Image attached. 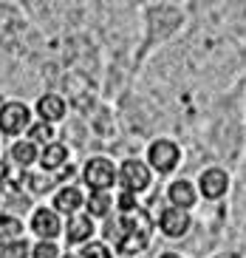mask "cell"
<instances>
[{
  "mask_svg": "<svg viewBox=\"0 0 246 258\" xmlns=\"http://www.w3.org/2000/svg\"><path fill=\"white\" fill-rule=\"evenodd\" d=\"M150 230H153V221L144 210H125V216H119V221L108 224L105 233L116 238V250L125 252V255H133V252H142L150 244Z\"/></svg>",
  "mask_w": 246,
  "mask_h": 258,
  "instance_id": "1",
  "label": "cell"
},
{
  "mask_svg": "<svg viewBox=\"0 0 246 258\" xmlns=\"http://www.w3.org/2000/svg\"><path fill=\"white\" fill-rule=\"evenodd\" d=\"M85 182H88V187L94 190H108L113 182H116V167H113L111 159H105V156H97V159H91L88 165H85Z\"/></svg>",
  "mask_w": 246,
  "mask_h": 258,
  "instance_id": "2",
  "label": "cell"
},
{
  "mask_svg": "<svg viewBox=\"0 0 246 258\" xmlns=\"http://www.w3.org/2000/svg\"><path fill=\"white\" fill-rule=\"evenodd\" d=\"M179 156H181L179 148H176V142H170V139H156L147 151L150 165L156 167L158 173H170L173 167H176V162H179Z\"/></svg>",
  "mask_w": 246,
  "mask_h": 258,
  "instance_id": "3",
  "label": "cell"
},
{
  "mask_svg": "<svg viewBox=\"0 0 246 258\" xmlns=\"http://www.w3.org/2000/svg\"><path fill=\"white\" fill-rule=\"evenodd\" d=\"M119 179H122V184H125V190H144L150 184V170H147V165L144 162H139V159H127L125 165L119 167Z\"/></svg>",
  "mask_w": 246,
  "mask_h": 258,
  "instance_id": "4",
  "label": "cell"
},
{
  "mask_svg": "<svg viewBox=\"0 0 246 258\" xmlns=\"http://www.w3.org/2000/svg\"><path fill=\"white\" fill-rule=\"evenodd\" d=\"M26 125H29V108L26 105L9 102V105L0 108V128H3V134H20Z\"/></svg>",
  "mask_w": 246,
  "mask_h": 258,
  "instance_id": "5",
  "label": "cell"
},
{
  "mask_svg": "<svg viewBox=\"0 0 246 258\" xmlns=\"http://www.w3.org/2000/svg\"><path fill=\"white\" fill-rule=\"evenodd\" d=\"M198 187H201V193L207 199H221L226 193V187H229V176H226L221 167H209V170L201 173Z\"/></svg>",
  "mask_w": 246,
  "mask_h": 258,
  "instance_id": "6",
  "label": "cell"
},
{
  "mask_svg": "<svg viewBox=\"0 0 246 258\" xmlns=\"http://www.w3.org/2000/svg\"><path fill=\"white\" fill-rule=\"evenodd\" d=\"M158 224H161V230H164L167 235L179 238V235H184L187 230H190V216H187L184 207H170V210L161 213Z\"/></svg>",
  "mask_w": 246,
  "mask_h": 258,
  "instance_id": "7",
  "label": "cell"
},
{
  "mask_svg": "<svg viewBox=\"0 0 246 258\" xmlns=\"http://www.w3.org/2000/svg\"><path fill=\"white\" fill-rule=\"evenodd\" d=\"M31 227H34V233L40 235V238H54V235L60 233V219L54 216V210H37L34 213V221H31Z\"/></svg>",
  "mask_w": 246,
  "mask_h": 258,
  "instance_id": "8",
  "label": "cell"
},
{
  "mask_svg": "<svg viewBox=\"0 0 246 258\" xmlns=\"http://www.w3.org/2000/svg\"><path fill=\"white\" fill-rule=\"evenodd\" d=\"M94 233V224H91L88 216H71L68 219V227H65V235L71 244H85Z\"/></svg>",
  "mask_w": 246,
  "mask_h": 258,
  "instance_id": "9",
  "label": "cell"
},
{
  "mask_svg": "<svg viewBox=\"0 0 246 258\" xmlns=\"http://www.w3.org/2000/svg\"><path fill=\"white\" fill-rule=\"evenodd\" d=\"M167 196H170V202L176 207H184V210H187V207H193L195 199H198V196H195V187L190 182H184V179H181V182H173L170 190H167Z\"/></svg>",
  "mask_w": 246,
  "mask_h": 258,
  "instance_id": "10",
  "label": "cell"
},
{
  "mask_svg": "<svg viewBox=\"0 0 246 258\" xmlns=\"http://www.w3.org/2000/svg\"><path fill=\"white\" fill-rule=\"evenodd\" d=\"M37 111H40V116H43L45 122L62 119V114H65V102H62L57 94H45V97H40Z\"/></svg>",
  "mask_w": 246,
  "mask_h": 258,
  "instance_id": "11",
  "label": "cell"
},
{
  "mask_svg": "<svg viewBox=\"0 0 246 258\" xmlns=\"http://www.w3.org/2000/svg\"><path fill=\"white\" fill-rule=\"evenodd\" d=\"M65 159H68V148H62V145L51 142V145H45L43 156H40V165H43L45 170H54V167H60Z\"/></svg>",
  "mask_w": 246,
  "mask_h": 258,
  "instance_id": "12",
  "label": "cell"
},
{
  "mask_svg": "<svg viewBox=\"0 0 246 258\" xmlns=\"http://www.w3.org/2000/svg\"><path fill=\"white\" fill-rule=\"evenodd\" d=\"M54 205L62 213H76V207L82 205V193L76 187H62L60 193H57V199H54Z\"/></svg>",
  "mask_w": 246,
  "mask_h": 258,
  "instance_id": "13",
  "label": "cell"
},
{
  "mask_svg": "<svg viewBox=\"0 0 246 258\" xmlns=\"http://www.w3.org/2000/svg\"><path fill=\"white\" fill-rule=\"evenodd\" d=\"M20 233H23L20 219H15V216H0V238L15 241V238H20Z\"/></svg>",
  "mask_w": 246,
  "mask_h": 258,
  "instance_id": "14",
  "label": "cell"
},
{
  "mask_svg": "<svg viewBox=\"0 0 246 258\" xmlns=\"http://www.w3.org/2000/svg\"><path fill=\"white\" fill-rule=\"evenodd\" d=\"M12 156H15L17 165H31L37 159V151H34L31 142H17V145H12Z\"/></svg>",
  "mask_w": 246,
  "mask_h": 258,
  "instance_id": "15",
  "label": "cell"
},
{
  "mask_svg": "<svg viewBox=\"0 0 246 258\" xmlns=\"http://www.w3.org/2000/svg\"><path fill=\"white\" fill-rule=\"evenodd\" d=\"M108 210H111V196H108V193H94V196L88 199L91 216H108Z\"/></svg>",
  "mask_w": 246,
  "mask_h": 258,
  "instance_id": "16",
  "label": "cell"
},
{
  "mask_svg": "<svg viewBox=\"0 0 246 258\" xmlns=\"http://www.w3.org/2000/svg\"><path fill=\"white\" fill-rule=\"evenodd\" d=\"M29 255V247H26V241H3L0 244V258H26Z\"/></svg>",
  "mask_w": 246,
  "mask_h": 258,
  "instance_id": "17",
  "label": "cell"
},
{
  "mask_svg": "<svg viewBox=\"0 0 246 258\" xmlns=\"http://www.w3.org/2000/svg\"><path fill=\"white\" fill-rule=\"evenodd\" d=\"M79 258H111V250H108V247H105V244H85V247H82V255Z\"/></svg>",
  "mask_w": 246,
  "mask_h": 258,
  "instance_id": "18",
  "label": "cell"
},
{
  "mask_svg": "<svg viewBox=\"0 0 246 258\" xmlns=\"http://www.w3.org/2000/svg\"><path fill=\"white\" fill-rule=\"evenodd\" d=\"M51 137H54V128H51V125H45V122H40V125H31V139H34V142H48Z\"/></svg>",
  "mask_w": 246,
  "mask_h": 258,
  "instance_id": "19",
  "label": "cell"
},
{
  "mask_svg": "<svg viewBox=\"0 0 246 258\" xmlns=\"http://www.w3.org/2000/svg\"><path fill=\"white\" fill-rule=\"evenodd\" d=\"M34 258H57V247L51 241H40L34 247Z\"/></svg>",
  "mask_w": 246,
  "mask_h": 258,
  "instance_id": "20",
  "label": "cell"
},
{
  "mask_svg": "<svg viewBox=\"0 0 246 258\" xmlns=\"http://www.w3.org/2000/svg\"><path fill=\"white\" fill-rule=\"evenodd\" d=\"M119 207H122V210H133V207H136L133 190H125V193H122V196H119Z\"/></svg>",
  "mask_w": 246,
  "mask_h": 258,
  "instance_id": "21",
  "label": "cell"
},
{
  "mask_svg": "<svg viewBox=\"0 0 246 258\" xmlns=\"http://www.w3.org/2000/svg\"><path fill=\"white\" fill-rule=\"evenodd\" d=\"M161 258H181V255H176V252H167V255H161Z\"/></svg>",
  "mask_w": 246,
  "mask_h": 258,
  "instance_id": "22",
  "label": "cell"
},
{
  "mask_svg": "<svg viewBox=\"0 0 246 258\" xmlns=\"http://www.w3.org/2000/svg\"><path fill=\"white\" fill-rule=\"evenodd\" d=\"M218 258H240V255H218Z\"/></svg>",
  "mask_w": 246,
  "mask_h": 258,
  "instance_id": "23",
  "label": "cell"
},
{
  "mask_svg": "<svg viewBox=\"0 0 246 258\" xmlns=\"http://www.w3.org/2000/svg\"><path fill=\"white\" fill-rule=\"evenodd\" d=\"M65 258H79V255H65Z\"/></svg>",
  "mask_w": 246,
  "mask_h": 258,
  "instance_id": "24",
  "label": "cell"
}]
</instances>
